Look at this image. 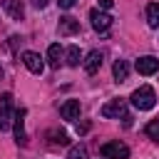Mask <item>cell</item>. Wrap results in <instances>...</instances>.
I'll return each mask as SVG.
<instances>
[{
  "instance_id": "cell-1",
  "label": "cell",
  "mask_w": 159,
  "mask_h": 159,
  "mask_svg": "<svg viewBox=\"0 0 159 159\" xmlns=\"http://www.w3.org/2000/svg\"><path fill=\"white\" fill-rule=\"evenodd\" d=\"M129 102H132V107H134V109L147 112V109H152V107L157 104V94H154V89H152L149 84H142V87H137V89L132 92Z\"/></svg>"
},
{
  "instance_id": "cell-2",
  "label": "cell",
  "mask_w": 159,
  "mask_h": 159,
  "mask_svg": "<svg viewBox=\"0 0 159 159\" xmlns=\"http://www.w3.org/2000/svg\"><path fill=\"white\" fill-rule=\"evenodd\" d=\"M99 114H102V117H107V119H119V117H122L127 127L132 124V117L127 114V102H124L122 97H117V99H109L107 104H102Z\"/></svg>"
},
{
  "instance_id": "cell-3",
  "label": "cell",
  "mask_w": 159,
  "mask_h": 159,
  "mask_svg": "<svg viewBox=\"0 0 159 159\" xmlns=\"http://www.w3.org/2000/svg\"><path fill=\"white\" fill-rule=\"evenodd\" d=\"M99 154H102L104 159H129V147H127L124 142L114 139V142H104V144L99 147Z\"/></svg>"
},
{
  "instance_id": "cell-4",
  "label": "cell",
  "mask_w": 159,
  "mask_h": 159,
  "mask_svg": "<svg viewBox=\"0 0 159 159\" xmlns=\"http://www.w3.org/2000/svg\"><path fill=\"white\" fill-rule=\"evenodd\" d=\"M12 117H15V112H12V94L5 92L0 97V129H10L12 127Z\"/></svg>"
},
{
  "instance_id": "cell-5",
  "label": "cell",
  "mask_w": 159,
  "mask_h": 159,
  "mask_svg": "<svg viewBox=\"0 0 159 159\" xmlns=\"http://www.w3.org/2000/svg\"><path fill=\"white\" fill-rule=\"evenodd\" d=\"M22 65H25L32 75H42V72H45V62H42V57H40L37 52H32V50L22 52Z\"/></svg>"
},
{
  "instance_id": "cell-6",
  "label": "cell",
  "mask_w": 159,
  "mask_h": 159,
  "mask_svg": "<svg viewBox=\"0 0 159 159\" xmlns=\"http://www.w3.org/2000/svg\"><path fill=\"white\" fill-rule=\"evenodd\" d=\"M134 67H137L139 75L149 77V75H154V72L159 70V60H157L154 55H144V57H139V60L134 62Z\"/></svg>"
},
{
  "instance_id": "cell-7",
  "label": "cell",
  "mask_w": 159,
  "mask_h": 159,
  "mask_svg": "<svg viewBox=\"0 0 159 159\" xmlns=\"http://www.w3.org/2000/svg\"><path fill=\"white\" fill-rule=\"evenodd\" d=\"M89 20H92V27L97 30V32H107L109 27H112V17L107 15V12H102V10H89Z\"/></svg>"
},
{
  "instance_id": "cell-8",
  "label": "cell",
  "mask_w": 159,
  "mask_h": 159,
  "mask_svg": "<svg viewBox=\"0 0 159 159\" xmlns=\"http://www.w3.org/2000/svg\"><path fill=\"white\" fill-rule=\"evenodd\" d=\"M57 32H60V37L77 35V32H80V20H75V17H70V15L60 17V22H57Z\"/></svg>"
},
{
  "instance_id": "cell-9",
  "label": "cell",
  "mask_w": 159,
  "mask_h": 159,
  "mask_svg": "<svg viewBox=\"0 0 159 159\" xmlns=\"http://www.w3.org/2000/svg\"><path fill=\"white\" fill-rule=\"evenodd\" d=\"M80 99H67V102H62L60 104V117L62 119H67V122H75V119H80Z\"/></svg>"
},
{
  "instance_id": "cell-10",
  "label": "cell",
  "mask_w": 159,
  "mask_h": 159,
  "mask_svg": "<svg viewBox=\"0 0 159 159\" xmlns=\"http://www.w3.org/2000/svg\"><path fill=\"white\" fill-rule=\"evenodd\" d=\"M82 67H84L87 75H94V72L102 67V52H99V50H92V52L82 60Z\"/></svg>"
},
{
  "instance_id": "cell-11",
  "label": "cell",
  "mask_w": 159,
  "mask_h": 159,
  "mask_svg": "<svg viewBox=\"0 0 159 159\" xmlns=\"http://www.w3.org/2000/svg\"><path fill=\"white\" fill-rule=\"evenodd\" d=\"M12 124H15V139H17V144H25L27 142V134H25V109L15 112Z\"/></svg>"
},
{
  "instance_id": "cell-12",
  "label": "cell",
  "mask_w": 159,
  "mask_h": 159,
  "mask_svg": "<svg viewBox=\"0 0 159 159\" xmlns=\"http://www.w3.org/2000/svg\"><path fill=\"white\" fill-rule=\"evenodd\" d=\"M0 5H2V10H5L12 20H22V15H25L22 0H0Z\"/></svg>"
},
{
  "instance_id": "cell-13",
  "label": "cell",
  "mask_w": 159,
  "mask_h": 159,
  "mask_svg": "<svg viewBox=\"0 0 159 159\" xmlns=\"http://www.w3.org/2000/svg\"><path fill=\"white\" fill-rule=\"evenodd\" d=\"M112 75H114L117 82H124V80L129 77V62H127V60H117L114 67H112Z\"/></svg>"
},
{
  "instance_id": "cell-14",
  "label": "cell",
  "mask_w": 159,
  "mask_h": 159,
  "mask_svg": "<svg viewBox=\"0 0 159 159\" xmlns=\"http://www.w3.org/2000/svg\"><path fill=\"white\" fill-rule=\"evenodd\" d=\"M47 62H50V67H60V62H62V47L60 45L47 47Z\"/></svg>"
},
{
  "instance_id": "cell-15",
  "label": "cell",
  "mask_w": 159,
  "mask_h": 159,
  "mask_svg": "<svg viewBox=\"0 0 159 159\" xmlns=\"http://www.w3.org/2000/svg\"><path fill=\"white\" fill-rule=\"evenodd\" d=\"M147 22H149V27H159V2H149L147 5Z\"/></svg>"
},
{
  "instance_id": "cell-16",
  "label": "cell",
  "mask_w": 159,
  "mask_h": 159,
  "mask_svg": "<svg viewBox=\"0 0 159 159\" xmlns=\"http://www.w3.org/2000/svg\"><path fill=\"white\" fill-rule=\"evenodd\" d=\"M65 57H67V65H70V67H77V65L82 62V55H80V47H77V45L67 47V55H65Z\"/></svg>"
},
{
  "instance_id": "cell-17",
  "label": "cell",
  "mask_w": 159,
  "mask_h": 159,
  "mask_svg": "<svg viewBox=\"0 0 159 159\" xmlns=\"http://www.w3.org/2000/svg\"><path fill=\"white\" fill-rule=\"evenodd\" d=\"M144 132H147V137H149V139H154V142L159 144V117H157V119H152V122L147 124V129H144Z\"/></svg>"
},
{
  "instance_id": "cell-18",
  "label": "cell",
  "mask_w": 159,
  "mask_h": 159,
  "mask_svg": "<svg viewBox=\"0 0 159 159\" xmlns=\"http://www.w3.org/2000/svg\"><path fill=\"white\" fill-rule=\"evenodd\" d=\"M67 159H87V149H84V144H75V147L70 149Z\"/></svg>"
},
{
  "instance_id": "cell-19",
  "label": "cell",
  "mask_w": 159,
  "mask_h": 159,
  "mask_svg": "<svg viewBox=\"0 0 159 159\" xmlns=\"http://www.w3.org/2000/svg\"><path fill=\"white\" fill-rule=\"evenodd\" d=\"M50 137H52V139H50L52 144H67V142H70L65 132H55V129H52V132H50Z\"/></svg>"
},
{
  "instance_id": "cell-20",
  "label": "cell",
  "mask_w": 159,
  "mask_h": 159,
  "mask_svg": "<svg viewBox=\"0 0 159 159\" xmlns=\"http://www.w3.org/2000/svg\"><path fill=\"white\" fill-rule=\"evenodd\" d=\"M75 2H77V0H57V5H60L62 10H70V7H75Z\"/></svg>"
},
{
  "instance_id": "cell-21",
  "label": "cell",
  "mask_w": 159,
  "mask_h": 159,
  "mask_svg": "<svg viewBox=\"0 0 159 159\" xmlns=\"http://www.w3.org/2000/svg\"><path fill=\"white\" fill-rule=\"evenodd\" d=\"M97 2H99V7H102V10H109V7L114 5V0H97Z\"/></svg>"
},
{
  "instance_id": "cell-22",
  "label": "cell",
  "mask_w": 159,
  "mask_h": 159,
  "mask_svg": "<svg viewBox=\"0 0 159 159\" xmlns=\"http://www.w3.org/2000/svg\"><path fill=\"white\" fill-rule=\"evenodd\" d=\"M32 2H35V7H47L50 0H32Z\"/></svg>"
},
{
  "instance_id": "cell-23",
  "label": "cell",
  "mask_w": 159,
  "mask_h": 159,
  "mask_svg": "<svg viewBox=\"0 0 159 159\" xmlns=\"http://www.w3.org/2000/svg\"><path fill=\"white\" fill-rule=\"evenodd\" d=\"M0 80H2V67H0Z\"/></svg>"
}]
</instances>
